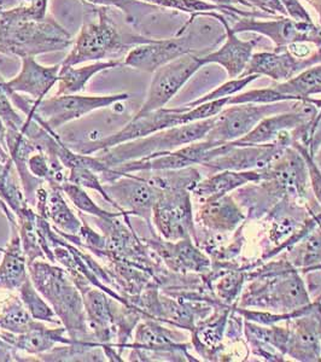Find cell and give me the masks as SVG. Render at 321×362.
<instances>
[{"label":"cell","instance_id":"obj_1","mask_svg":"<svg viewBox=\"0 0 321 362\" xmlns=\"http://www.w3.org/2000/svg\"><path fill=\"white\" fill-rule=\"evenodd\" d=\"M83 13V23L69 54L61 64L76 66L87 62H99L128 54L136 46L153 42L156 39L124 33L116 25L105 6L88 4Z\"/></svg>","mask_w":321,"mask_h":362},{"label":"cell","instance_id":"obj_2","mask_svg":"<svg viewBox=\"0 0 321 362\" xmlns=\"http://www.w3.org/2000/svg\"><path fill=\"white\" fill-rule=\"evenodd\" d=\"M28 269L32 283L54 307L68 337L80 343H97L88 327L83 295L68 271L39 261L29 264Z\"/></svg>","mask_w":321,"mask_h":362},{"label":"cell","instance_id":"obj_3","mask_svg":"<svg viewBox=\"0 0 321 362\" xmlns=\"http://www.w3.org/2000/svg\"><path fill=\"white\" fill-rule=\"evenodd\" d=\"M73 44L69 32L51 17L42 21H20L0 13V54L35 57L63 51Z\"/></svg>","mask_w":321,"mask_h":362},{"label":"cell","instance_id":"obj_4","mask_svg":"<svg viewBox=\"0 0 321 362\" xmlns=\"http://www.w3.org/2000/svg\"><path fill=\"white\" fill-rule=\"evenodd\" d=\"M8 97L13 105L28 119L37 121L42 127L54 131L62 127L63 124L80 119L95 110L112 107V104L119 103L121 100H127L129 95H63L42 100L25 98L18 93H10Z\"/></svg>","mask_w":321,"mask_h":362},{"label":"cell","instance_id":"obj_5","mask_svg":"<svg viewBox=\"0 0 321 362\" xmlns=\"http://www.w3.org/2000/svg\"><path fill=\"white\" fill-rule=\"evenodd\" d=\"M214 122L215 116L202 121L163 129L151 136L103 150V153L98 158L107 167L112 168L129 160H140L158 153H170L182 145L192 144L203 139L214 126Z\"/></svg>","mask_w":321,"mask_h":362},{"label":"cell","instance_id":"obj_6","mask_svg":"<svg viewBox=\"0 0 321 362\" xmlns=\"http://www.w3.org/2000/svg\"><path fill=\"white\" fill-rule=\"evenodd\" d=\"M204 30L206 27H203V25H194V17L191 16L175 37L156 39L155 42L136 46L126 54L122 64L146 73H153L160 66L184 54H197L203 56V49H211L210 47L220 42L206 39V34L203 33Z\"/></svg>","mask_w":321,"mask_h":362},{"label":"cell","instance_id":"obj_7","mask_svg":"<svg viewBox=\"0 0 321 362\" xmlns=\"http://www.w3.org/2000/svg\"><path fill=\"white\" fill-rule=\"evenodd\" d=\"M293 102L276 103H243L221 110L215 116L214 126L206 134V140L216 143H232L252 132L268 116L291 112Z\"/></svg>","mask_w":321,"mask_h":362},{"label":"cell","instance_id":"obj_8","mask_svg":"<svg viewBox=\"0 0 321 362\" xmlns=\"http://www.w3.org/2000/svg\"><path fill=\"white\" fill-rule=\"evenodd\" d=\"M187 107H175V109H158L155 112L136 115L121 131L103 139L90 141L80 148L78 153L92 155L107 148H114L119 144L151 136L155 133L168 129V128L187 124L186 121Z\"/></svg>","mask_w":321,"mask_h":362},{"label":"cell","instance_id":"obj_9","mask_svg":"<svg viewBox=\"0 0 321 362\" xmlns=\"http://www.w3.org/2000/svg\"><path fill=\"white\" fill-rule=\"evenodd\" d=\"M203 66L204 63L201 54H187L155 70L146 100L136 115L165 107V104Z\"/></svg>","mask_w":321,"mask_h":362},{"label":"cell","instance_id":"obj_10","mask_svg":"<svg viewBox=\"0 0 321 362\" xmlns=\"http://www.w3.org/2000/svg\"><path fill=\"white\" fill-rule=\"evenodd\" d=\"M104 189L124 214L139 215L150 220L162 189L139 173L119 174L114 180L103 184Z\"/></svg>","mask_w":321,"mask_h":362},{"label":"cell","instance_id":"obj_11","mask_svg":"<svg viewBox=\"0 0 321 362\" xmlns=\"http://www.w3.org/2000/svg\"><path fill=\"white\" fill-rule=\"evenodd\" d=\"M153 221L168 240L186 239L191 223L189 197L182 189H165L153 209Z\"/></svg>","mask_w":321,"mask_h":362},{"label":"cell","instance_id":"obj_12","mask_svg":"<svg viewBox=\"0 0 321 362\" xmlns=\"http://www.w3.org/2000/svg\"><path fill=\"white\" fill-rule=\"evenodd\" d=\"M321 63V51L308 58H298L288 51L286 46L276 47L273 52L252 54L250 62L240 76L266 75L276 81H288L309 66ZM239 76V78H240Z\"/></svg>","mask_w":321,"mask_h":362},{"label":"cell","instance_id":"obj_13","mask_svg":"<svg viewBox=\"0 0 321 362\" xmlns=\"http://www.w3.org/2000/svg\"><path fill=\"white\" fill-rule=\"evenodd\" d=\"M235 33L256 32L272 39L276 47L288 46L293 42H321L319 34L312 22H297L283 16L276 21L259 22L250 17L239 20L233 27Z\"/></svg>","mask_w":321,"mask_h":362},{"label":"cell","instance_id":"obj_14","mask_svg":"<svg viewBox=\"0 0 321 362\" xmlns=\"http://www.w3.org/2000/svg\"><path fill=\"white\" fill-rule=\"evenodd\" d=\"M206 16L216 18L221 22L226 32V42L218 51L210 52V54L202 56L203 63L210 64V63H216L223 66L226 69L228 78H238L243 74L244 70L252 59L254 54V49L256 44L259 42V39L255 40H240L235 35L233 29L230 28L228 22L225 21V17L221 13H214V11H206L202 13Z\"/></svg>","mask_w":321,"mask_h":362},{"label":"cell","instance_id":"obj_15","mask_svg":"<svg viewBox=\"0 0 321 362\" xmlns=\"http://www.w3.org/2000/svg\"><path fill=\"white\" fill-rule=\"evenodd\" d=\"M21 71L13 80L4 81V88L10 93H27L34 100H42L57 83L61 64L45 66L35 57L21 58Z\"/></svg>","mask_w":321,"mask_h":362},{"label":"cell","instance_id":"obj_16","mask_svg":"<svg viewBox=\"0 0 321 362\" xmlns=\"http://www.w3.org/2000/svg\"><path fill=\"white\" fill-rule=\"evenodd\" d=\"M314 112H315V107L310 105L309 109L303 107L302 110L300 107V110L296 112H286L284 114L281 112L274 116H268L262 119L249 134L232 143L238 146H250V145L261 144V143L276 139V136H279L286 129L302 126L307 119H312Z\"/></svg>","mask_w":321,"mask_h":362},{"label":"cell","instance_id":"obj_17","mask_svg":"<svg viewBox=\"0 0 321 362\" xmlns=\"http://www.w3.org/2000/svg\"><path fill=\"white\" fill-rule=\"evenodd\" d=\"M66 327L63 329H49L45 326L40 325L29 329L25 334H11L4 332L0 334V338H3L8 344L15 346L16 349L25 350L30 354H44L49 350L54 349L57 344H66L69 346L74 341L71 338H66Z\"/></svg>","mask_w":321,"mask_h":362},{"label":"cell","instance_id":"obj_18","mask_svg":"<svg viewBox=\"0 0 321 362\" xmlns=\"http://www.w3.org/2000/svg\"><path fill=\"white\" fill-rule=\"evenodd\" d=\"M13 238L4 250V257L0 264V288L5 290H18L29 278L27 256L18 233V226L13 227Z\"/></svg>","mask_w":321,"mask_h":362},{"label":"cell","instance_id":"obj_19","mask_svg":"<svg viewBox=\"0 0 321 362\" xmlns=\"http://www.w3.org/2000/svg\"><path fill=\"white\" fill-rule=\"evenodd\" d=\"M273 90L279 95L280 102H314L309 97L321 93V63L309 66L288 81L278 83Z\"/></svg>","mask_w":321,"mask_h":362},{"label":"cell","instance_id":"obj_20","mask_svg":"<svg viewBox=\"0 0 321 362\" xmlns=\"http://www.w3.org/2000/svg\"><path fill=\"white\" fill-rule=\"evenodd\" d=\"M122 62L119 59L110 61H99V62L87 64V66L75 68V66H62L58 74V90L56 95H76L85 90L88 81L95 75L104 70L112 69L121 66Z\"/></svg>","mask_w":321,"mask_h":362},{"label":"cell","instance_id":"obj_21","mask_svg":"<svg viewBox=\"0 0 321 362\" xmlns=\"http://www.w3.org/2000/svg\"><path fill=\"white\" fill-rule=\"evenodd\" d=\"M49 189H51L47 196L45 209L40 216L46 220H51L57 227V230L63 233L66 232V235H78L83 225L66 206L63 198L62 189L56 186H49Z\"/></svg>","mask_w":321,"mask_h":362},{"label":"cell","instance_id":"obj_22","mask_svg":"<svg viewBox=\"0 0 321 362\" xmlns=\"http://www.w3.org/2000/svg\"><path fill=\"white\" fill-rule=\"evenodd\" d=\"M13 165V158L5 163L0 162V198L18 216L28 209V201L20 189Z\"/></svg>","mask_w":321,"mask_h":362},{"label":"cell","instance_id":"obj_23","mask_svg":"<svg viewBox=\"0 0 321 362\" xmlns=\"http://www.w3.org/2000/svg\"><path fill=\"white\" fill-rule=\"evenodd\" d=\"M40 325L30 315L21 298L13 297L0 313V329L11 334H25L29 329Z\"/></svg>","mask_w":321,"mask_h":362},{"label":"cell","instance_id":"obj_24","mask_svg":"<svg viewBox=\"0 0 321 362\" xmlns=\"http://www.w3.org/2000/svg\"><path fill=\"white\" fill-rule=\"evenodd\" d=\"M86 4L105 6V8H119L124 13L126 21L129 25H138L144 17L156 13L160 8L156 5L148 4L141 0H81Z\"/></svg>","mask_w":321,"mask_h":362},{"label":"cell","instance_id":"obj_25","mask_svg":"<svg viewBox=\"0 0 321 362\" xmlns=\"http://www.w3.org/2000/svg\"><path fill=\"white\" fill-rule=\"evenodd\" d=\"M257 179H259L257 173H223L201 184L194 189V192L204 196H215V198L221 197L230 189Z\"/></svg>","mask_w":321,"mask_h":362},{"label":"cell","instance_id":"obj_26","mask_svg":"<svg viewBox=\"0 0 321 362\" xmlns=\"http://www.w3.org/2000/svg\"><path fill=\"white\" fill-rule=\"evenodd\" d=\"M148 4L156 5L160 8H173L179 10L184 13H206V11H218V13H242L244 17L252 16V13L247 11H240L238 8H232V6H218V5L211 4L208 1L202 0H141Z\"/></svg>","mask_w":321,"mask_h":362},{"label":"cell","instance_id":"obj_27","mask_svg":"<svg viewBox=\"0 0 321 362\" xmlns=\"http://www.w3.org/2000/svg\"><path fill=\"white\" fill-rule=\"evenodd\" d=\"M20 298H21L25 308L28 309L30 315L37 320L49 321V322H58L57 314L54 313L49 305L44 302L42 297L37 295V290L34 286L30 278L25 280V283L18 288Z\"/></svg>","mask_w":321,"mask_h":362},{"label":"cell","instance_id":"obj_28","mask_svg":"<svg viewBox=\"0 0 321 362\" xmlns=\"http://www.w3.org/2000/svg\"><path fill=\"white\" fill-rule=\"evenodd\" d=\"M63 192L68 196L70 201L74 203V206L78 208L80 211L87 213V214L95 215L98 218L102 220H107V218H114V216H119V215H124V213H109L107 210L99 208L93 201H92L90 196L86 194V191L83 189L81 186L75 185L71 184L69 181L66 180L61 185Z\"/></svg>","mask_w":321,"mask_h":362},{"label":"cell","instance_id":"obj_29","mask_svg":"<svg viewBox=\"0 0 321 362\" xmlns=\"http://www.w3.org/2000/svg\"><path fill=\"white\" fill-rule=\"evenodd\" d=\"M261 75L252 74L247 75V76H240L239 78H232L226 83H223L221 86L218 87L216 90L210 92L209 95H204L202 98L197 99L194 102L186 104L185 107H197L199 104L206 103V102H211V100H216V99L227 98L230 95H235L237 92L243 90L244 87L249 85L252 81H255L256 78H259Z\"/></svg>","mask_w":321,"mask_h":362},{"label":"cell","instance_id":"obj_30","mask_svg":"<svg viewBox=\"0 0 321 362\" xmlns=\"http://www.w3.org/2000/svg\"><path fill=\"white\" fill-rule=\"evenodd\" d=\"M28 5H21L17 8L3 11L1 15L20 21H42L47 17V3L49 0H32Z\"/></svg>","mask_w":321,"mask_h":362},{"label":"cell","instance_id":"obj_31","mask_svg":"<svg viewBox=\"0 0 321 362\" xmlns=\"http://www.w3.org/2000/svg\"><path fill=\"white\" fill-rule=\"evenodd\" d=\"M247 4H250L254 8L262 10L264 13L269 15H280V16H288L284 5L280 0H247Z\"/></svg>","mask_w":321,"mask_h":362},{"label":"cell","instance_id":"obj_32","mask_svg":"<svg viewBox=\"0 0 321 362\" xmlns=\"http://www.w3.org/2000/svg\"><path fill=\"white\" fill-rule=\"evenodd\" d=\"M280 1L284 5L288 16L293 17V21L312 22L309 13L305 11L302 4H300L298 0H280Z\"/></svg>","mask_w":321,"mask_h":362},{"label":"cell","instance_id":"obj_33","mask_svg":"<svg viewBox=\"0 0 321 362\" xmlns=\"http://www.w3.org/2000/svg\"><path fill=\"white\" fill-rule=\"evenodd\" d=\"M11 157L8 153V143H6V127L3 119H0V162H8Z\"/></svg>","mask_w":321,"mask_h":362},{"label":"cell","instance_id":"obj_34","mask_svg":"<svg viewBox=\"0 0 321 362\" xmlns=\"http://www.w3.org/2000/svg\"><path fill=\"white\" fill-rule=\"evenodd\" d=\"M309 169H310V177H312V182H313L314 192L319 198L321 202V174L320 169L317 168V165L312 163L308 160Z\"/></svg>","mask_w":321,"mask_h":362},{"label":"cell","instance_id":"obj_35","mask_svg":"<svg viewBox=\"0 0 321 362\" xmlns=\"http://www.w3.org/2000/svg\"><path fill=\"white\" fill-rule=\"evenodd\" d=\"M0 210L4 213L5 216L8 218V221H10V223H11V226L13 227H17L18 225H17L16 218L13 216V213L10 210V208H8L6 204H5L3 201H1V198H0Z\"/></svg>","mask_w":321,"mask_h":362},{"label":"cell","instance_id":"obj_36","mask_svg":"<svg viewBox=\"0 0 321 362\" xmlns=\"http://www.w3.org/2000/svg\"><path fill=\"white\" fill-rule=\"evenodd\" d=\"M213 4L218 5V6H230V5L238 1V0H209Z\"/></svg>","mask_w":321,"mask_h":362},{"label":"cell","instance_id":"obj_37","mask_svg":"<svg viewBox=\"0 0 321 362\" xmlns=\"http://www.w3.org/2000/svg\"><path fill=\"white\" fill-rule=\"evenodd\" d=\"M317 163H319V165H320V168H321V150H320V153H319V156L317 157Z\"/></svg>","mask_w":321,"mask_h":362},{"label":"cell","instance_id":"obj_38","mask_svg":"<svg viewBox=\"0 0 321 362\" xmlns=\"http://www.w3.org/2000/svg\"><path fill=\"white\" fill-rule=\"evenodd\" d=\"M5 1H8V0H5ZM10 1H17V0H10ZM23 1H32V0H23Z\"/></svg>","mask_w":321,"mask_h":362},{"label":"cell","instance_id":"obj_39","mask_svg":"<svg viewBox=\"0 0 321 362\" xmlns=\"http://www.w3.org/2000/svg\"><path fill=\"white\" fill-rule=\"evenodd\" d=\"M0 251H4V250H3V249H1V247H0Z\"/></svg>","mask_w":321,"mask_h":362},{"label":"cell","instance_id":"obj_40","mask_svg":"<svg viewBox=\"0 0 321 362\" xmlns=\"http://www.w3.org/2000/svg\"><path fill=\"white\" fill-rule=\"evenodd\" d=\"M320 1H321V0H320Z\"/></svg>","mask_w":321,"mask_h":362}]
</instances>
